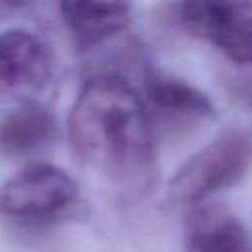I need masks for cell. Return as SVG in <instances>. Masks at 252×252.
I'll return each mask as SVG.
<instances>
[{
	"mask_svg": "<svg viewBox=\"0 0 252 252\" xmlns=\"http://www.w3.org/2000/svg\"><path fill=\"white\" fill-rule=\"evenodd\" d=\"M61 18L83 47L98 45L130 26V6L118 2H65Z\"/></svg>",
	"mask_w": 252,
	"mask_h": 252,
	"instance_id": "cell-7",
	"label": "cell"
},
{
	"mask_svg": "<svg viewBox=\"0 0 252 252\" xmlns=\"http://www.w3.org/2000/svg\"><path fill=\"white\" fill-rule=\"evenodd\" d=\"M185 30L209 41L238 65H252V2H185Z\"/></svg>",
	"mask_w": 252,
	"mask_h": 252,
	"instance_id": "cell-4",
	"label": "cell"
},
{
	"mask_svg": "<svg viewBox=\"0 0 252 252\" xmlns=\"http://www.w3.org/2000/svg\"><path fill=\"white\" fill-rule=\"evenodd\" d=\"M75 152L102 173L140 181L154 165V134L138 93L118 77L83 85L69 114Z\"/></svg>",
	"mask_w": 252,
	"mask_h": 252,
	"instance_id": "cell-1",
	"label": "cell"
},
{
	"mask_svg": "<svg viewBox=\"0 0 252 252\" xmlns=\"http://www.w3.org/2000/svg\"><path fill=\"white\" fill-rule=\"evenodd\" d=\"M185 252H252V236L220 207H195L185 222Z\"/></svg>",
	"mask_w": 252,
	"mask_h": 252,
	"instance_id": "cell-6",
	"label": "cell"
},
{
	"mask_svg": "<svg viewBox=\"0 0 252 252\" xmlns=\"http://www.w3.org/2000/svg\"><path fill=\"white\" fill-rule=\"evenodd\" d=\"M146 98L163 116L191 120L213 114V104L205 93L171 77H152L146 83Z\"/></svg>",
	"mask_w": 252,
	"mask_h": 252,
	"instance_id": "cell-9",
	"label": "cell"
},
{
	"mask_svg": "<svg viewBox=\"0 0 252 252\" xmlns=\"http://www.w3.org/2000/svg\"><path fill=\"white\" fill-rule=\"evenodd\" d=\"M250 163L252 136L244 130H226L179 167L169 181V193L181 203H201L234 185Z\"/></svg>",
	"mask_w": 252,
	"mask_h": 252,
	"instance_id": "cell-2",
	"label": "cell"
},
{
	"mask_svg": "<svg viewBox=\"0 0 252 252\" xmlns=\"http://www.w3.org/2000/svg\"><path fill=\"white\" fill-rule=\"evenodd\" d=\"M51 73L47 47L39 37L24 30L0 32V91H39Z\"/></svg>",
	"mask_w": 252,
	"mask_h": 252,
	"instance_id": "cell-5",
	"label": "cell"
},
{
	"mask_svg": "<svg viewBox=\"0 0 252 252\" xmlns=\"http://www.w3.org/2000/svg\"><path fill=\"white\" fill-rule=\"evenodd\" d=\"M55 136V120L39 104H22L0 120V150L10 156L32 154Z\"/></svg>",
	"mask_w": 252,
	"mask_h": 252,
	"instance_id": "cell-8",
	"label": "cell"
},
{
	"mask_svg": "<svg viewBox=\"0 0 252 252\" xmlns=\"http://www.w3.org/2000/svg\"><path fill=\"white\" fill-rule=\"evenodd\" d=\"M75 179L51 163H32L0 185V213L14 219H47L77 199Z\"/></svg>",
	"mask_w": 252,
	"mask_h": 252,
	"instance_id": "cell-3",
	"label": "cell"
}]
</instances>
